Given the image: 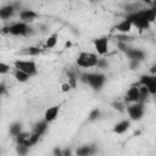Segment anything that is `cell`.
Wrapping results in <instances>:
<instances>
[{"mask_svg": "<svg viewBox=\"0 0 156 156\" xmlns=\"http://www.w3.org/2000/svg\"><path fill=\"white\" fill-rule=\"evenodd\" d=\"M98 152V146L94 145V144H83V145H79L74 154L77 156H91V155H95Z\"/></svg>", "mask_w": 156, "mask_h": 156, "instance_id": "7c38bea8", "label": "cell"}, {"mask_svg": "<svg viewBox=\"0 0 156 156\" xmlns=\"http://www.w3.org/2000/svg\"><path fill=\"white\" fill-rule=\"evenodd\" d=\"M67 76H68V83L71 84L72 89H73V88H76V85H77V82L79 80V77H78V74H77L76 72H73V71H68V72H67Z\"/></svg>", "mask_w": 156, "mask_h": 156, "instance_id": "603a6c76", "label": "cell"}, {"mask_svg": "<svg viewBox=\"0 0 156 156\" xmlns=\"http://www.w3.org/2000/svg\"><path fill=\"white\" fill-rule=\"evenodd\" d=\"M139 83L149 90L151 96H156V74L155 73L141 74Z\"/></svg>", "mask_w": 156, "mask_h": 156, "instance_id": "9c48e42d", "label": "cell"}, {"mask_svg": "<svg viewBox=\"0 0 156 156\" xmlns=\"http://www.w3.org/2000/svg\"><path fill=\"white\" fill-rule=\"evenodd\" d=\"M100 56L96 52L90 51H79L76 58V65L80 68H94L98 66Z\"/></svg>", "mask_w": 156, "mask_h": 156, "instance_id": "5b68a950", "label": "cell"}, {"mask_svg": "<svg viewBox=\"0 0 156 156\" xmlns=\"http://www.w3.org/2000/svg\"><path fill=\"white\" fill-rule=\"evenodd\" d=\"M13 68L16 69H21L28 74H30L32 77L38 74V65L34 60H22V58H17L13 61Z\"/></svg>", "mask_w": 156, "mask_h": 156, "instance_id": "52a82bcc", "label": "cell"}, {"mask_svg": "<svg viewBox=\"0 0 156 156\" xmlns=\"http://www.w3.org/2000/svg\"><path fill=\"white\" fill-rule=\"evenodd\" d=\"M124 100L129 104L140 101V84H132L124 94Z\"/></svg>", "mask_w": 156, "mask_h": 156, "instance_id": "8fae6325", "label": "cell"}, {"mask_svg": "<svg viewBox=\"0 0 156 156\" xmlns=\"http://www.w3.org/2000/svg\"><path fill=\"white\" fill-rule=\"evenodd\" d=\"M155 23H156V22H155Z\"/></svg>", "mask_w": 156, "mask_h": 156, "instance_id": "1f68e13d", "label": "cell"}, {"mask_svg": "<svg viewBox=\"0 0 156 156\" xmlns=\"http://www.w3.org/2000/svg\"><path fill=\"white\" fill-rule=\"evenodd\" d=\"M130 124H132V121L128 118V119H121L119 122L115 123L113 128H112V132L115 134H124L126 132L129 130L130 128Z\"/></svg>", "mask_w": 156, "mask_h": 156, "instance_id": "9a60e30c", "label": "cell"}, {"mask_svg": "<svg viewBox=\"0 0 156 156\" xmlns=\"http://www.w3.org/2000/svg\"><path fill=\"white\" fill-rule=\"evenodd\" d=\"M107 66H108V62L105 60V58H102V57H100L99 58V62H98V68H101V69H105V68H107Z\"/></svg>", "mask_w": 156, "mask_h": 156, "instance_id": "4316f807", "label": "cell"}, {"mask_svg": "<svg viewBox=\"0 0 156 156\" xmlns=\"http://www.w3.org/2000/svg\"><path fill=\"white\" fill-rule=\"evenodd\" d=\"M93 45L99 56H105L108 52V46H110V39L106 35H101L98 38L93 39Z\"/></svg>", "mask_w": 156, "mask_h": 156, "instance_id": "ba28073f", "label": "cell"}, {"mask_svg": "<svg viewBox=\"0 0 156 156\" xmlns=\"http://www.w3.org/2000/svg\"><path fill=\"white\" fill-rule=\"evenodd\" d=\"M23 132V124L21 123V122H18V121H16V122H12L10 126H9V133H10V135L12 136V138H16L20 133H22Z\"/></svg>", "mask_w": 156, "mask_h": 156, "instance_id": "ac0fdd59", "label": "cell"}, {"mask_svg": "<svg viewBox=\"0 0 156 156\" xmlns=\"http://www.w3.org/2000/svg\"><path fill=\"white\" fill-rule=\"evenodd\" d=\"M100 117H101V110H100L99 107H95V108H93V110L89 112V115H88V121H89V122H95V121L100 119Z\"/></svg>", "mask_w": 156, "mask_h": 156, "instance_id": "7402d4cb", "label": "cell"}, {"mask_svg": "<svg viewBox=\"0 0 156 156\" xmlns=\"http://www.w3.org/2000/svg\"><path fill=\"white\" fill-rule=\"evenodd\" d=\"M48 129H49V122H48V121H45L44 118H43L41 121L37 122V123L34 124V127H33V132H35V133L40 134L41 136L48 132Z\"/></svg>", "mask_w": 156, "mask_h": 156, "instance_id": "e0dca14e", "label": "cell"}, {"mask_svg": "<svg viewBox=\"0 0 156 156\" xmlns=\"http://www.w3.org/2000/svg\"><path fill=\"white\" fill-rule=\"evenodd\" d=\"M79 80L90 87L93 90L100 91L104 88L107 77L102 72H83L79 74Z\"/></svg>", "mask_w": 156, "mask_h": 156, "instance_id": "7a4b0ae2", "label": "cell"}, {"mask_svg": "<svg viewBox=\"0 0 156 156\" xmlns=\"http://www.w3.org/2000/svg\"><path fill=\"white\" fill-rule=\"evenodd\" d=\"M115 29H116L119 34H128V33H130V30L133 29V23H132V21L126 16L122 21H119V22L115 26Z\"/></svg>", "mask_w": 156, "mask_h": 156, "instance_id": "5bb4252c", "label": "cell"}, {"mask_svg": "<svg viewBox=\"0 0 156 156\" xmlns=\"http://www.w3.org/2000/svg\"><path fill=\"white\" fill-rule=\"evenodd\" d=\"M119 51H122L127 58L129 61H138V62H143L145 58H146V52L145 50L140 49V48H134V46H130L128 45V43L126 41H118L117 44Z\"/></svg>", "mask_w": 156, "mask_h": 156, "instance_id": "277c9868", "label": "cell"}, {"mask_svg": "<svg viewBox=\"0 0 156 156\" xmlns=\"http://www.w3.org/2000/svg\"><path fill=\"white\" fill-rule=\"evenodd\" d=\"M20 10H21L20 2H9L6 5H2L0 9V18L2 21H7L16 13V11H20Z\"/></svg>", "mask_w": 156, "mask_h": 156, "instance_id": "30bf717a", "label": "cell"}, {"mask_svg": "<svg viewBox=\"0 0 156 156\" xmlns=\"http://www.w3.org/2000/svg\"><path fill=\"white\" fill-rule=\"evenodd\" d=\"M140 63L141 62H138V61H129V67H130V69H135L140 66Z\"/></svg>", "mask_w": 156, "mask_h": 156, "instance_id": "f1b7e54d", "label": "cell"}, {"mask_svg": "<svg viewBox=\"0 0 156 156\" xmlns=\"http://www.w3.org/2000/svg\"><path fill=\"white\" fill-rule=\"evenodd\" d=\"M11 66L9 65V63H6V62H0V74L1 76H5V74H7V73H10L11 72Z\"/></svg>", "mask_w": 156, "mask_h": 156, "instance_id": "484cf974", "label": "cell"}, {"mask_svg": "<svg viewBox=\"0 0 156 156\" xmlns=\"http://www.w3.org/2000/svg\"><path fill=\"white\" fill-rule=\"evenodd\" d=\"M57 41H58V33L57 32H54V33L49 34V37L46 38V40H45V48L46 49H52V48L56 46Z\"/></svg>", "mask_w": 156, "mask_h": 156, "instance_id": "44dd1931", "label": "cell"}, {"mask_svg": "<svg viewBox=\"0 0 156 156\" xmlns=\"http://www.w3.org/2000/svg\"><path fill=\"white\" fill-rule=\"evenodd\" d=\"M43 52V50L39 48V46H27V48H24L22 51H21V54L22 55H24V56H39L40 54Z\"/></svg>", "mask_w": 156, "mask_h": 156, "instance_id": "d6986e66", "label": "cell"}, {"mask_svg": "<svg viewBox=\"0 0 156 156\" xmlns=\"http://www.w3.org/2000/svg\"><path fill=\"white\" fill-rule=\"evenodd\" d=\"M136 2H143V4H152V0H133Z\"/></svg>", "mask_w": 156, "mask_h": 156, "instance_id": "4dcf8cb0", "label": "cell"}, {"mask_svg": "<svg viewBox=\"0 0 156 156\" xmlns=\"http://www.w3.org/2000/svg\"><path fill=\"white\" fill-rule=\"evenodd\" d=\"M2 33H7L12 37H28V35H32L34 30L27 22L17 21L5 27L2 29Z\"/></svg>", "mask_w": 156, "mask_h": 156, "instance_id": "3957f363", "label": "cell"}, {"mask_svg": "<svg viewBox=\"0 0 156 156\" xmlns=\"http://www.w3.org/2000/svg\"><path fill=\"white\" fill-rule=\"evenodd\" d=\"M126 111L130 121H140L145 115V102H132L126 107Z\"/></svg>", "mask_w": 156, "mask_h": 156, "instance_id": "8992f818", "label": "cell"}, {"mask_svg": "<svg viewBox=\"0 0 156 156\" xmlns=\"http://www.w3.org/2000/svg\"><path fill=\"white\" fill-rule=\"evenodd\" d=\"M60 108H61V106L60 105H54V106H50L49 108H46V111L44 112V119L45 121H48L49 123H51V122H54L56 118H57V116H58V113H60Z\"/></svg>", "mask_w": 156, "mask_h": 156, "instance_id": "2e32d148", "label": "cell"}, {"mask_svg": "<svg viewBox=\"0 0 156 156\" xmlns=\"http://www.w3.org/2000/svg\"><path fill=\"white\" fill-rule=\"evenodd\" d=\"M29 149L30 147L24 145V144H17L16 145V154L20 155V156H24V155H27L29 152Z\"/></svg>", "mask_w": 156, "mask_h": 156, "instance_id": "cb8c5ba5", "label": "cell"}, {"mask_svg": "<svg viewBox=\"0 0 156 156\" xmlns=\"http://www.w3.org/2000/svg\"><path fill=\"white\" fill-rule=\"evenodd\" d=\"M13 77L20 83H26L32 78L30 74H28V73H26V72H23L21 69H16V68H13Z\"/></svg>", "mask_w": 156, "mask_h": 156, "instance_id": "ffe728a7", "label": "cell"}, {"mask_svg": "<svg viewBox=\"0 0 156 156\" xmlns=\"http://www.w3.org/2000/svg\"><path fill=\"white\" fill-rule=\"evenodd\" d=\"M5 93H6V87H5V83L1 82V84H0V94L5 95Z\"/></svg>", "mask_w": 156, "mask_h": 156, "instance_id": "f546056e", "label": "cell"}, {"mask_svg": "<svg viewBox=\"0 0 156 156\" xmlns=\"http://www.w3.org/2000/svg\"><path fill=\"white\" fill-rule=\"evenodd\" d=\"M29 134H30V133H27V132H24V130H23L22 133H20V134L15 138L16 144H24V143L27 141V139H28Z\"/></svg>", "mask_w": 156, "mask_h": 156, "instance_id": "d4e9b609", "label": "cell"}, {"mask_svg": "<svg viewBox=\"0 0 156 156\" xmlns=\"http://www.w3.org/2000/svg\"><path fill=\"white\" fill-rule=\"evenodd\" d=\"M127 17L132 21L133 27H135L138 30H146L152 23L156 22V4L151 7L139 9L134 12H130L127 15Z\"/></svg>", "mask_w": 156, "mask_h": 156, "instance_id": "6da1fadb", "label": "cell"}, {"mask_svg": "<svg viewBox=\"0 0 156 156\" xmlns=\"http://www.w3.org/2000/svg\"><path fill=\"white\" fill-rule=\"evenodd\" d=\"M61 88H62L61 90H62L63 93H67V91H69V90L72 89V87H71V84H69L68 82H67V83H63V84L61 85Z\"/></svg>", "mask_w": 156, "mask_h": 156, "instance_id": "83f0119b", "label": "cell"}, {"mask_svg": "<svg viewBox=\"0 0 156 156\" xmlns=\"http://www.w3.org/2000/svg\"><path fill=\"white\" fill-rule=\"evenodd\" d=\"M18 17H20V21L29 23V22L34 21L35 18H38L39 13L37 11H34L33 9H21L18 11Z\"/></svg>", "mask_w": 156, "mask_h": 156, "instance_id": "4fadbf2b", "label": "cell"}]
</instances>
